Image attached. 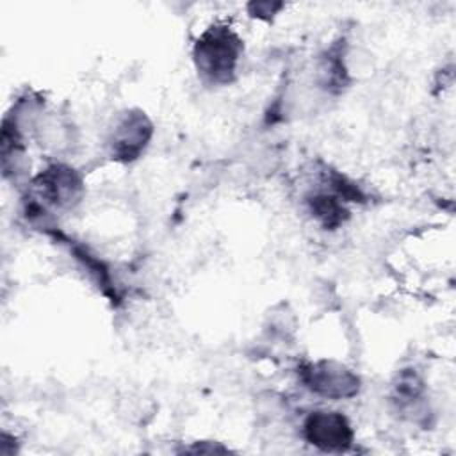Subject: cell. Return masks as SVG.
Masks as SVG:
<instances>
[{
	"label": "cell",
	"mask_w": 456,
	"mask_h": 456,
	"mask_svg": "<svg viewBox=\"0 0 456 456\" xmlns=\"http://www.w3.org/2000/svg\"><path fill=\"white\" fill-rule=\"evenodd\" d=\"M155 135L150 116L137 107L118 112L105 137V150L110 160L119 164L135 162L144 155Z\"/></svg>",
	"instance_id": "obj_4"
},
{
	"label": "cell",
	"mask_w": 456,
	"mask_h": 456,
	"mask_svg": "<svg viewBox=\"0 0 456 456\" xmlns=\"http://www.w3.org/2000/svg\"><path fill=\"white\" fill-rule=\"evenodd\" d=\"M281 7H283V4H274V2H253L248 5V9L253 16L264 18V20H269L271 16H274Z\"/></svg>",
	"instance_id": "obj_9"
},
{
	"label": "cell",
	"mask_w": 456,
	"mask_h": 456,
	"mask_svg": "<svg viewBox=\"0 0 456 456\" xmlns=\"http://www.w3.org/2000/svg\"><path fill=\"white\" fill-rule=\"evenodd\" d=\"M303 440L321 452L342 454L353 449L356 433L351 420L338 410L317 408L301 422Z\"/></svg>",
	"instance_id": "obj_6"
},
{
	"label": "cell",
	"mask_w": 456,
	"mask_h": 456,
	"mask_svg": "<svg viewBox=\"0 0 456 456\" xmlns=\"http://www.w3.org/2000/svg\"><path fill=\"white\" fill-rule=\"evenodd\" d=\"M388 403L401 420L424 429L431 428L435 411L429 401L428 383L415 367L397 370L390 383Z\"/></svg>",
	"instance_id": "obj_5"
},
{
	"label": "cell",
	"mask_w": 456,
	"mask_h": 456,
	"mask_svg": "<svg viewBox=\"0 0 456 456\" xmlns=\"http://www.w3.org/2000/svg\"><path fill=\"white\" fill-rule=\"evenodd\" d=\"M244 57V41L228 23L208 25L192 45V64L198 78L210 87L237 80Z\"/></svg>",
	"instance_id": "obj_1"
},
{
	"label": "cell",
	"mask_w": 456,
	"mask_h": 456,
	"mask_svg": "<svg viewBox=\"0 0 456 456\" xmlns=\"http://www.w3.org/2000/svg\"><path fill=\"white\" fill-rule=\"evenodd\" d=\"M297 381L312 395L328 401L353 399L362 390V378L356 370L333 358L308 360L297 365Z\"/></svg>",
	"instance_id": "obj_3"
},
{
	"label": "cell",
	"mask_w": 456,
	"mask_h": 456,
	"mask_svg": "<svg viewBox=\"0 0 456 456\" xmlns=\"http://www.w3.org/2000/svg\"><path fill=\"white\" fill-rule=\"evenodd\" d=\"M187 452H230L228 447L221 442H194L191 447H185Z\"/></svg>",
	"instance_id": "obj_10"
},
{
	"label": "cell",
	"mask_w": 456,
	"mask_h": 456,
	"mask_svg": "<svg viewBox=\"0 0 456 456\" xmlns=\"http://www.w3.org/2000/svg\"><path fill=\"white\" fill-rule=\"evenodd\" d=\"M305 208L312 221L328 232L342 228L351 219L349 203L326 187L308 192L305 196Z\"/></svg>",
	"instance_id": "obj_8"
},
{
	"label": "cell",
	"mask_w": 456,
	"mask_h": 456,
	"mask_svg": "<svg viewBox=\"0 0 456 456\" xmlns=\"http://www.w3.org/2000/svg\"><path fill=\"white\" fill-rule=\"evenodd\" d=\"M27 196L52 216L71 212L86 196V178L71 164L61 160L50 162L30 178Z\"/></svg>",
	"instance_id": "obj_2"
},
{
	"label": "cell",
	"mask_w": 456,
	"mask_h": 456,
	"mask_svg": "<svg viewBox=\"0 0 456 456\" xmlns=\"http://www.w3.org/2000/svg\"><path fill=\"white\" fill-rule=\"evenodd\" d=\"M312 80L317 89L330 96H338L349 87L351 75L346 64V52L340 43H333L315 57Z\"/></svg>",
	"instance_id": "obj_7"
}]
</instances>
